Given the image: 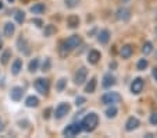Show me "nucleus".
I'll return each mask as SVG.
<instances>
[{
    "label": "nucleus",
    "mask_w": 157,
    "mask_h": 138,
    "mask_svg": "<svg viewBox=\"0 0 157 138\" xmlns=\"http://www.w3.org/2000/svg\"><path fill=\"white\" fill-rule=\"evenodd\" d=\"M82 43V38L79 35H71L68 39H65L60 43V54L61 56H67L71 50L77 49L78 46Z\"/></svg>",
    "instance_id": "f257e3e1"
},
{
    "label": "nucleus",
    "mask_w": 157,
    "mask_h": 138,
    "mask_svg": "<svg viewBox=\"0 0 157 138\" xmlns=\"http://www.w3.org/2000/svg\"><path fill=\"white\" fill-rule=\"evenodd\" d=\"M81 126H82L83 131L92 132L96 130V127L99 126V116L96 113H89L83 117V120L81 121Z\"/></svg>",
    "instance_id": "f03ea898"
},
{
    "label": "nucleus",
    "mask_w": 157,
    "mask_h": 138,
    "mask_svg": "<svg viewBox=\"0 0 157 138\" xmlns=\"http://www.w3.org/2000/svg\"><path fill=\"white\" fill-rule=\"evenodd\" d=\"M35 89L38 91L40 95H48L49 93V89H50V82H49V80H46V78H38V80H35Z\"/></svg>",
    "instance_id": "7ed1b4c3"
},
{
    "label": "nucleus",
    "mask_w": 157,
    "mask_h": 138,
    "mask_svg": "<svg viewBox=\"0 0 157 138\" xmlns=\"http://www.w3.org/2000/svg\"><path fill=\"white\" fill-rule=\"evenodd\" d=\"M121 101V95L118 92H106L101 96V103L104 105H114Z\"/></svg>",
    "instance_id": "20e7f679"
},
{
    "label": "nucleus",
    "mask_w": 157,
    "mask_h": 138,
    "mask_svg": "<svg viewBox=\"0 0 157 138\" xmlns=\"http://www.w3.org/2000/svg\"><path fill=\"white\" fill-rule=\"evenodd\" d=\"M81 131H82L81 123H74V124L67 126L64 130H63V135H65V137H75V135H78Z\"/></svg>",
    "instance_id": "39448f33"
},
{
    "label": "nucleus",
    "mask_w": 157,
    "mask_h": 138,
    "mask_svg": "<svg viewBox=\"0 0 157 138\" xmlns=\"http://www.w3.org/2000/svg\"><path fill=\"white\" fill-rule=\"evenodd\" d=\"M143 87H145V81H143L140 77H138V78H135L132 81V84H131V92L135 93V95H139L143 91Z\"/></svg>",
    "instance_id": "423d86ee"
},
{
    "label": "nucleus",
    "mask_w": 157,
    "mask_h": 138,
    "mask_svg": "<svg viewBox=\"0 0 157 138\" xmlns=\"http://www.w3.org/2000/svg\"><path fill=\"white\" fill-rule=\"evenodd\" d=\"M86 77H88V70H86L85 67H81V69H78L77 73H75L74 82L77 85H82L83 82L86 81Z\"/></svg>",
    "instance_id": "0eeeda50"
},
{
    "label": "nucleus",
    "mask_w": 157,
    "mask_h": 138,
    "mask_svg": "<svg viewBox=\"0 0 157 138\" xmlns=\"http://www.w3.org/2000/svg\"><path fill=\"white\" fill-rule=\"evenodd\" d=\"M68 112H70L68 103H60L56 108V110H54V117H56V119H63V117H65L68 114Z\"/></svg>",
    "instance_id": "6e6552de"
},
{
    "label": "nucleus",
    "mask_w": 157,
    "mask_h": 138,
    "mask_svg": "<svg viewBox=\"0 0 157 138\" xmlns=\"http://www.w3.org/2000/svg\"><path fill=\"white\" fill-rule=\"evenodd\" d=\"M116 17L118 21H129V18H131V11L129 9H127V7H120L118 10H117L116 13Z\"/></svg>",
    "instance_id": "1a4fd4ad"
},
{
    "label": "nucleus",
    "mask_w": 157,
    "mask_h": 138,
    "mask_svg": "<svg viewBox=\"0 0 157 138\" xmlns=\"http://www.w3.org/2000/svg\"><path fill=\"white\" fill-rule=\"evenodd\" d=\"M140 126V121L138 120L136 117H129L127 120V123H125V130L127 131H133V130H136L138 127Z\"/></svg>",
    "instance_id": "9d476101"
},
{
    "label": "nucleus",
    "mask_w": 157,
    "mask_h": 138,
    "mask_svg": "<svg viewBox=\"0 0 157 138\" xmlns=\"http://www.w3.org/2000/svg\"><path fill=\"white\" fill-rule=\"evenodd\" d=\"M22 95H24V89H22L21 87H14L11 89V93H10L11 99L15 101V102H18V101L22 99Z\"/></svg>",
    "instance_id": "9b49d317"
},
{
    "label": "nucleus",
    "mask_w": 157,
    "mask_h": 138,
    "mask_svg": "<svg viewBox=\"0 0 157 138\" xmlns=\"http://www.w3.org/2000/svg\"><path fill=\"white\" fill-rule=\"evenodd\" d=\"M100 57H101L100 52H98V50H95V49H92V50L88 53V63L96 64L99 60H100Z\"/></svg>",
    "instance_id": "f8f14e48"
},
{
    "label": "nucleus",
    "mask_w": 157,
    "mask_h": 138,
    "mask_svg": "<svg viewBox=\"0 0 157 138\" xmlns=\"http://www.w3.org/2000/svg\"><path fill=\"white\" fill-rule=\"evenodd\" d=\"M79 22H81L79 17H78V15H75V14H71V15H68V17H67V25H68L70 28H72V30L79 27Z\"/></svg>",
    "instance_id": "ddd939ff"
},
{
    "label": "nucleus",
    "mask_w": 157,
    "mask_h": 138,
    "mask_svg": "<svg viewBox=\"0 0 157 138\" xmlns=\"http://www.w3.org/2000/svg\"><path fill=\"white\" fill-rule=\"evenodd\" d=\"M110 36H111V34H110L109 30H101L98 35V41L101 43V45H106V43L110 41Z\"/></svg>",
    "instance_id": "4468645a"
},
{
    "label": "nucleus",
    "mask_w": 157,
    "mask_h": 138,
    "mask_svg": "<svg viewBox=\"0 0 157 138\" xmlns=\"http://www.w3.org/2000/svg\"><path fill=\"white\" fill-rule=\"evenodd\" d=\"M133 53V48L131 45H124L121 49H120V54H121L122 59H129Z\"/></svg>",
    "instance_id": "2eb2a0df"
},
{
    "label": "nucleus",
    "mask_w": 157,
    "mask_h": 138,
    "mask_svg": "<svg viewBox=\"0 0 157 138\" xmlns=\"http://www.w3.org/2000/svg\"><path fill=\"white\" fill-rule=\"evenodd\" d=\"M21 70H22V60H21V59H15V60L13 61V66H11L13 75H18Z\"/></svg>",
    "instance_id": "dca6fc26"
},
{
    "label": "nucleus",
    "mask_w": 157,
    "mask_h": 138,
    "mask_svg": "<svg viewBox=\"0 0 157 138\" xmlns=\"http://www.w3.org/2000/svg\"><path fill=\"white\" fill-rule=\"evenodd\" d=\"M14 31H15V25L13 24V22H6V24H4L3 34H4V36H6V38H10V36H13Z\"/></svg>",
    "instance_id": "f3484780"
},
{
    "label": "nucleus",
    "mask_w": 157,
    "mask_h": 138,
    "mask_svg": "<svg viewBox=\"0 0 157 138\" xmlns=\"http://www.w3.org/2000/svg\"><path fill=\"white\" fill-rule=\"evenodd\" d=\"M114 84H116V78H114V75L110 74V73L103 77V87L104 88H110L111 85H114Z\"/></svg>",
    "instance_id": "a211bd4d"
},
{
    "label": "nucleus",
    "mask_w": 157,
    "mask_h": 138,
    "mask_svg": "<svg viewBox=\"0 0 157 138\" xmlns=\"http://www.w3.org/2000/svg\"><path fill=\"white\" fill-rule=\"evenodd\" d=\"M96 84H98L96 77L90 78V81H89L88 84H86V87H85V92L86 93H93V92H95V89H96Z\"/></svg>",
    "instance_id": "6ab92c4d"
},
{
    "label": "nucleus",
    "mask_w": 157,
    "mask_h": 138,
    "mask_svg": "<svg viewBox=\"0 0 157 138\" xmlns=\"http://www.w3.org/2000/svg\"><path fill=\"white\" fill-rule=\"evenodd\" d=\"M25 105L28 106V108H36V106L39 105V99L36 98V96L31 95L27 98V101H25Z\"/></svg>",
    "instance_id": "aec40b11"
},
{
    "label": "nucleus",
    "mask_w": 157,
    "mask_h": 138,
    "mask_svg": "<svg viewBox=\"0 0 157 138\" xmlns=\"http://www.w3.org/2000/svg\"><path fill=\"white\" fill-rule=\"evenodd\" d=\"M43 11H44L43 3H35L32 7H31V13H33V14H42Z\"/></svg>",
    "instance_id": "412c9836"
},
{
    "label": "nucleus",
    "mask_w": 157,
    "mask_h": 138,
    "mask_svg": "<svg viewBox=\"0 0 157 138\" xmlns=\"http://www.w3.org/2000/svg\"><path fill=\"white\" fill-rule=\"evenodd\" d=\"M151 52H153V43L151 42H145L143 43V48H142V53L145 54V56H147V54H150Z\"/></svg>",
    "instance_id": "4be33fe9"
},
{
    "label": "nucleus",
    "mask_w": 157,
    "mask_h": 138,
    "mask_svg": "<svg viewBox=\"0 0 157 138\" xmlns=\"http://www.w3.org/2000/svg\"><path fill=\"white\" fill-rule=\"evenodd\" d=\"M56 34V27L54 25H52V24H49V25H46L44 27V31H43V35L44 36H52V35H54Z\"/></svg>",
    "instance_id": "5701e85b"
},
{
    "label": "nucleus",
    "mask_w": 157,
    "mask_h": 138,
    "mask_svg": "<svg viewBox=\"0 0 157 138\" xmlns=\"http://www.w3.org/2000/svg\"><path fill=\"white\" fill-rule=\"evenodd\" d=\"M10 59H11V50H4L3 54H2V57H0V63L7 64Z\"/></svg>",
    "instance_id": "b1692460"
},
{
    "label": "nucleus",
    "mask_w": 157,
    "mask_h": 138,
    "mask_svg": "<svg viewBox=\"0 0 157 138\" xmlns=\"http://www.w3.org/2000/svg\"><path fill=\"white\" fill-rule=\"evenodd\" d=\"M117 113H118V109H117L116 106H113V105H111V106H110V108L106 110V116L109 117V119H111V117H116Z\"/></svg>",
    "instance_id": "393cba45"
},
{
    "label": "nucleus",
    "mask_w": 157,
    "mask_h": 138,
    "mask_svg": "<svg viewBox=\"0 0 157 138\" xmlns=\"http://www.w3.org/2000/svg\"><path fill=\"white\" fill-rule=\"evenodd\" d=\"M38 67H39V59L38 57H35L33 60H31L29 66H28V70H29L31 73H35L36 70H38Z\"/></svg>",
    "instance_id": "a878e982"
},
{
    "label": "nucleus",
    "mask_w": 157,
    "mask_h": 138,
    "mask_svg": "<svg viewBox=\"0 0 157 138\" xmlns=\"http://www.w3.org/2000/svg\"><path fill=\"white\" fill-rule=\"evenodd\" d=\"M147 66H149V61L146 60V59H140L136 64V69L139 70V71H143V70L147 69Z\"/></svg>",
    "instance_id": "bb28decb"
},
{
    "label": "nucleus",
    "mask_w": 157,
    "mask_h": 138,
    "mask_svg": "<svg viewBox=\"0 0 157 138\" xmlns=\"http://www.w3.org/2000/svg\"><path fill=\"white\" fill-rule=\"evenodd\" d=\"M15 21H17L18 24H22V22L25 21V13L24 11H17L15 13Z\"/></svg>",
    "instance_id": "cd10ccee"
},
{
    "label": "nucleus",
    "mask_w": 157,
    "mask_h": 138,
    "mask_svg": "<svg viewBox=\"0 0 157 138\" xmlns=\"http://www.w3.org/2000/svg\"><path fill=\"white\" fill-rule=\"evenodd\" d=\"M52 67V60L49 59V57H46L43 61V64H42V71H49Z\"/></svg>",
    "instance_id": "c85d7f7f"
},
{
    "label": "nucleus",
    "mask_w": 157,
    "mask_h": 138,
    "mask_svg": "<svg viewBox=\"0 0 157 138\" xmlns=\"http://www.w3.org/2000/svg\"><path fill=\"white\" fill-rule=\"evenodd\" d=\"M65 85H67V80L65 78H61V80H59V82H57V91H64Z\"/></svg>",
    "instance_id": "c756f323"
},
{
    "label": "nucleus",
    "mask_w": 157,
    "mask_h": 138,
    "mask_svg": "<svg viewBox=\"0 0 157 138\" xmlns=\"http://www.w3.org/2000/svg\"><path fill=\"white\" fill-rule=\"evenodd\" d=\"M78 4H79V0H65V6L68 9H74Z\"/></svg>",
    "instance_id": "7c9ffc66"
},
{
    "label": "nucleus",
    "mask_w": 157,
    "mask_h": 138,
    "mask_svg": "<svg viewBox=\"0 0 157 138\" xmlns=\"http://www.w3.org/2000/svg\"><path fill=\"white\" fill-rule=\"evenodd\" d=\"M83 103H86V99L83 98V96H78L77 99H75V105L77 106H82Z\"/></svg>",
    "instance_id": "2f4dec72"
},
{
    "label": "nucleus",
    "mask_w": 157,
    "mask_h": 138,
    "mask_svg": "<svg viewBox=\"0 0 157 138\" xmlns=\"http://www.w3.org/2000/svg\"><path fill=\"white\" fill-rule=\"evenodd\" d=\"M150 123L153 124V126H156V124H157V113H153L150 116Z\"/></svg>",
    "instance_id": "473e14b6"
},
{
    "label": "nucleus",
    "mask_w": 157,
    "mask_h": 138,
    "mask_svg": "<svg viewBox=\"0 0 157 138\" xmlns=\"http://www.w3.org/2000/svg\"><path fill=\"white\" fill-rule=\"evenodd\" d=\"M32 22L36 25V27H42V25H43V22H42V20H39V18H33V20H32Z\"/></svg>",
    "instance_id": "72a5a7b5"
},
{
    "label": "nucleus",
    "mask_w": 157,
    "mask_h": 138,
    "mask_svg": "<svg viewBox=\"0 0 157 138\" xmlns=\"http://www.w3.org/2000/svg\"><path fill=\"white\" fill-rule=\"evenodd\" d=\"M50 112H52V109H50V108L46 109V110L43 112V117H44V119H49V117H50Z\"/></svg>",
    "instance_id": "f704fd0d"
},
{
    "label": "nucleus",
    "mask_w": 157,
    "mask_h": 138,
    "mask_svg": "<svg viewBox=\"0 0 157 138\" xmlns=\"http://www.w3.org/2000/svg\"><path fill=\"white\" fill-rule=\"evenodd\" d=\"M153 77H154V80L157 81V67H154L153 69Z\"/></svg>",
    "instance_id": "c9c22d12"
},
{
    "label": "nucleus",
    "mask_w": 157,
    "mask_h": 138,
    "mask_svg": "<svg viewBox=\"0 0 157 138\" xmlns=\"http://www.w3.org/2000/svg\"><path fill=\"white\" fill-rule=\"evenodd\" d=\"M3 130V123H2V120H0V131Z\"/></svg>",
    "instance_id": "e433bc0d"
},
{
    "label": "nucleus",
    "mask_w": 157,
    "mask_h": 138,
    "mask_svg": "<svg viewBox=\"0 0 157 138\" xmlns=\"http://www.w3.org/2000/svg\"><path fill=\"white\" fill-rule=\"evenodd\" d=\"M3 9V2H2V0H0V10Z\"/></svg>",
    "instance_id": "4c0bfd02"
},
{
    "label": "nucleus",
    "mask_w": 157,
    "mask_h": 138,
    "mask_svg": "<svg viewBox=\"0 0 157 138\" xmlns=\"http://www.w3.org/2000/svg\"><path fill=\"white\" fill-rule=\"evenodd\" d=\"M129 0H121V3H128Z\"/></svg>",
    "instance_id": "58836bf2"
},
{
    "label": "nucleus",
    "mask_w": 157,
    "mask_h": 138,
    "mask_svg": "<svg viewBox=\"0 0 157 138\" xmlns=\"http://www.w3.org/2000/svg\"><path fill=\"white\" fill-rule=\"evenodd\" d=\"M7 2H10V3H14V0H7Z\"/></svg>",
    "instance_id": "ea45409f"
},
{
    "label": "nucleus",
    "mask_w": 157,
    "mask_h": 138,
    "mask_svg": "<svg viewBox=\"0 0 157 138\" xmlns=\"http://www.w3.org/2000/svg\"><path fill=\"white\" fill-rule=\"evenodd\" d=\"M0 48H2V42H0Z\"/></svg>",
    "instance_id": "a19ab883"
},
{
    "label": "nucleus",
    "mask_w": 157,
    "mask_h": 138,
    "mask_svg": "<svg viewBox=\"0 0 157 138\" xmlns=\"http://www.w3.org/2000/svg\"><path fill=\"white\" fill-rule=\"evenodd\" d=\"M156 20H157V15H156Z\"/></svg>",
    "instance_id": "79ce46f5"
}]
</instances>
